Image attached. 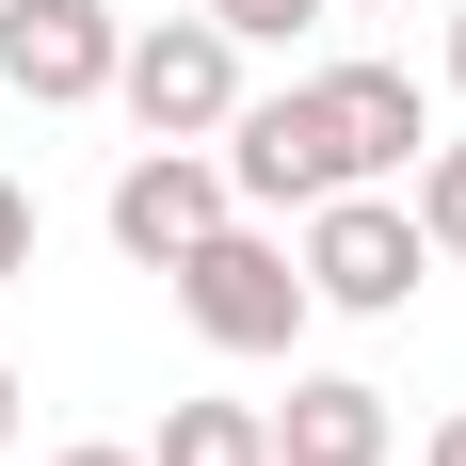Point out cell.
Wrapping results in <instances>:
<instances>
[{
    "label": "cell",
    "mask_w": 466,
    "mask_h": 466,
    "mask_svg": "<svg viewBox=\"0 0 466 466\" xmlns=\"http://www.w3.org/2000/svg\"><path fill=\"white\" fill-rule=\"evenodd\" d=\"M177 322L209 338V354H289V338L322 322V289H306V258L274 241V209H226V226L177 258Z\"/></svg>",
    "instance_id": "cell-1"
},
{
    "label": "cell",
    "mask_w": 466,
    "mask_h": 466,
    "mask_svg": "<svg viewBox=\"0 0 466 466\" xmlns=\"http://www.w3.org/2000/svg\"><path fill=\"white\" fill-rule=\"evenodd\" d=\"M113 113H129L145 145H209L241 113V33L193 0V16H129V48H113Z\"/></svg>",
    "instance_id": "cell-2"
},
{
    "label": "cell",
    "mask_w": 466,
    "mask_h": 466,
    "mask_svg": "<svg viewBox=\"0 0 466 466\" xmlns=\"http://www.w3.org/2000/svg\"><path fill=\"white\" fill-rule=\"evenodd\" d=\"M289 258H306V289H322L338 322H402V306H419V274H434V241H419V209H402L386 177H354V193H322Z\"/></svg>",
    "instance_id": "cell-3"
},
{
    "label": "cell",
    "mask_w": 466,
    "mask_h": 466,
    "mask_svg": "<svg viewBox=\"0 0 466 466\" xmlns=\"http://www.w3.org/2000/svg\"><path fill=\"white\" fill-rule=\"evenodd\" d=\"M209 145H226V193H241V209H322V193H354V161H338V113H322V81H274V96L241 81V113H226Z\"/></svg>",
    "instance_id": "cell-4"
},
{
    "label": "cell",
    "mask_w": 466,
    "mask_h": 466,
    "mask_svg": "<svg viewBox=\"0 0 466 466\" xmlns=\"http://www.w3.org/2000/svg\"><path fill=\"white\" fill-rule=\"evenodd\" d=\"M226 209H241L226 145H129V161H113V258H129V274H177Z\"/></svg>",
    "instance_id": "cell-5"
},
{
    "label": "cell",
    "mask_w": 466,
    "mask_h": 466,
    "mask_svg": "<svg viewBox=\"0 0 466 466\" xmlns=\"http://www.w3.org/2000/svg\"><path fill=\"white\" fill-rule=\"evenodd\" d=\"M113 48H129L113 0H0V81L33 113H96L113 96Z\"/></svg>",
    "instance_id": "cell-6"
},
{
    "label": "cell",
    "mask_w": 466,
    "mask_h": 466,
    "mask_svg": "<svg viewBox=\"0 0 466 466\" xmlns=\"http://www.w3.org/2000/svg\"><path fill=\"white\" fill-rule=\"evenodd\" d=\"M322 113H338V161L354 177H419V145H434L419 65H322Z\"/></svg>",
    "instance_id": "cell-7"
},
{
    "label": "cell",
    "mask_w": 466,
    "mask_h": 466,
    "mask_svg": "<svg viewBox=\"0 0 466 466\" xmlns=\"http://www.w3.org/2000/svg\"><path fill=\"white\" fill-rule=\"evenodd\" d=\"M386 451H402V419H386L370 370H306L274 402V466H386Z\"/></svg>",
    "instance_id": "cell-8"
},
{
    "label": "cell",
    "mask_w": 466,
    "mask_h": 466,
    "mask_svg": "<svg viewBox=\"0 0 466 466\" xmlns=\"http://www.w3.org/2000/svg\"><path fill=\"white\" fill-rule=\"evenodd\" d=\"M145 466H274V402H161Z\"/></svg>",
    "instance_id": "cell-9"
},
{
    "label": "cell",
    "mask_w": 466,
    "mask_h": 466,
    "mask_svg": "<svg viewBox=\"0 0 466 466\" xmlns=\"http://www.w3.org/2000/svg\"><path fill=\"white\" fill-rule=\"evenodd\" d=\"M402 209H419V241H434V258H466V145H451V129L419 145V193H402Z\"/></svg>",
    "instance_id": "cell-10"
},
{
    "label": "cell",
    "mask_w": 466,
    "mask_h": 466,
    "mask_svg": "<svg viewBox=\"0 0 466 466\" xmlns=\"http://www.w3.org/2000/svg\"><path fill=\"white\" fill-rule=\"evenodd\" d=\"M209 16H226L241 48H289V33H306V16H338V0H209Z\"/></svg>",
    "instance_id": "cell-11"
},
{
    "label": "cell",
    "mask_w": 466,
    "mask_h": 466,
    "mask_svg": "<svg viewBox=\"0 0 466 466\" xmlns=\"http://www.w3.org/2000/svg\"><path fill=\"white\" fill-rule=\"evenodd\" d=\"M33 241H48V209H33V177H0V289L33 274Z\"/></svg>",
    "instance_id": "cell-12"
},
{
    "label": "cell",
    "mask_w": 466,
    "mask_h": 466,
    "mask_svg": "<svg viewBox=\"0 0 466 466\" xmlns=\"http://www.w3.org/2000/svg\"><path fill=\"white\" fill-rule=\"evenodd\" d=\"M48 466H145V451H113V434H81V451H48Z\"/></svg>",
    "instance_id": "cell-13"
},
{
    "label": "cell",
    "mask_w": 466,
    "mask_h": 466,
    "mask_svg": "<svg viewBox=\"0 0 466 466\" xmlns=\"http://www.w3.org/2000/svg\"><path fill=\"white\" fill-rule=\"evenodd\" d=\"M419 466H466V419H434V451H419Z\"/></svg>",
    "instance_id": "cell-14"
},
{
    "label": "cell",
    "mask_w": 466,
    "mask_h": 466,
    "mask_svg": "<svg viewBox=\"0 0 466 466\" xmlns=\"http://www.w3.org/2000/svg\"><path fill=\"white\" fill-rule=\"evenodd\" d=\"M16 402H33V386H16V370H0V451H16Z\"/></svg>",
    "instance_id": "cell-15"
},
{
    "label": "cell",
    "mask_w": 466,
    "mask_h": 466,
    "mask_svg": "<svg viewBox=\"0 0 466 466\" xmlns=\"http://www.w3.org/2000/svg\"><path fill=\"white\" fill-rule=\"evenodd\" d=\"M451 81H466V0H451Z\"/></svg>",
    "instance_id": "cell-16"
},
{
    "label": "cell",
    "mask_w": 466,
    "mask_h": 466,
    "mask_svg": "<svg viewBox=\"0 0 466 466\" xmlns=\"http://www.w3.org/2000/svg\"><path fill=\"white\" fill-rule=\"evenodd\" d=\"M370 16H402V0H370Z\"/></svg>",
    "instance_id": "cell-17"
}]
</instances>
